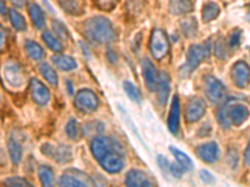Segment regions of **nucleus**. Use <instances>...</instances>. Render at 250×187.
I'll return each mask as SVG.
<instances>
[{
    "label": "nucleus",
    "instance_id": "11",
    "mask_svg": "<svg viewBox=\"0 0 250 187\" xmlns=\"http://www.w3.org/2000/svg\"><path fill=\"white\" fill-rule=\"evenodd\" d=\"M205 111H207V106H205L204 100L202 97L193 96L188 101L187 105L185 116H187L188 122H196L198 120H200L204 116Z\"/></svg>",
    "mask_w": 250,
    "mask_h": 187
},
{
    "label": "nucleus",
    "instance_id": "10",
    "mask_svg": "<svg viewBox=\"0 0 250 187\" xmlns=\"http://www.w3.org/2000/svg\"><path fill=\"white\" fill-rule=\"evenodd\" d=\"M42 152L50 159L58 162H69L71 161V150L68 146H54V145L45 144L42 146Z\"/></svg>",
    "mask_w": 250,
    "mask_h": 187
},
{
    "label": "nucleus",
    "instance_id": "33",
    "mask_svg": "<svg viewBox=\"0 0 250 187\" xmlns=\"http://www.w3.org/2000/svg\"><path fill=\"white\" fill-rule=\"evenodd\" d=\"M182 29L188 37H193L196 33V20L193 18H188L182 23Z\"/></svg>",
    "mask_w": 250,
    "mask_h": 187
},
{
    "label": "nucleus",
    "instance_id": "25",
    "mask_svg": "<svg viewBox=\"0 0 250 187\" xmlns=\"http://www.w3.org/2000/svg\"><path fill=\"white\" fill-rule=\"evenodd\" d=\"M8 150L9 155H10V159L14 165H19L21 159H23V149L20 146V144L15 140L10 139L8 141Z\"/></svg>",
    "mask_w": 250,
    "mask_h": 187
},
{
    "label": "nucleus",
    "instance_id": "9",
    "mask_svg": "<svg viewBox=\"0 0 250 187\" xmlns=\"http://www.w3.org/2000/svg\"><path fill=\"white\" fill-rule=\"evenodd\" d=\"M59 186H75V187H83V186H91L93 181L89 179V176L85 175L82 171L78 170H68L62 173L58 180Z\"/></svg>",
    "mask_w": 250,
    "mask_h": 187
},
{
    "label": "nucleus",
    "instance_id": "45",
    "mask_svg": "<svg viewBox=\"0 0 250 187\" xmlns=\"http://www.w3.org/2000/svg\"><path fill=\"white\" fill-rule=\"evenodd\" d=\"M6 13V6L4 0H0V14H5Z\"/></svg>",
    "mask_w": 250,
    "mask_h": 187
},
{
    "label": "nucleus",
    "instance_id": "6",
    "mask_svg": "<svg viewBox=\"0 0 250 187\" xmlns=\"http://www.w3.org/2000/svg\"><path fill=\"white\" fill-rule=\"evenodd\" d=\"M169 48H170V44H169L167 34H165L163 30H160V29H155V30L151 33L150 37L151 55H153L156 60L164 59V57L167 56V54L169 53Z\"/></svg>",
    "mask_w": 250,
    "mask_h": 187
},
{
    "label": "nucleus",
    "instance_id": "34",
    "mask_svg": "<svg viewBox=\"0 0 250 187\" xmlns=\"http://www.w3.org/2000/svg\"><path fill=\"white\" fill-rule=\"evenodd\" d=\"M65 131H66V135H68L69 139L78 140V137H79V126H78L77 120H74V119L69 120V122L66 124Z\"/></svg>",
    "mask_w": 250,
    "mask_h": 187
},
{
    "label": "nucleus",
    "instance_id": "46",
    "mask_svg": "<svg viewBox=\"0 0 250 187\" xmlns=\"http://www.w3.org/2000/svg\"><path fill=\"white\" fill-rule=\"evenodd\" d=\"M66 85H68V90H69V94L70 95H73V84H71V81H66Z\"/></svg>",
    "mask_w": 250,
    "mask_h": 187
},
{
    "label": "nucleus",
    "instance_id": "17",
    "mask_svg": "<svg viewBox=\"0 0 250 187\" xmlns=\"http://www.w3.org/2000/svg\"><path fill=\"white\" fill-rule=\"evenodd\" d=\"M196 155L204 162L214 164L219 160L220 150H219V146L216 142H208V144L200 145L199 148L196 149Z\"/></svg>",
    "mask_w": 250,
    "mask_h": 187
},
{
    "label": "nucleus",
    "instance_id": "15",
    "mask_svg": "<svg viewBox=\"0 0 250 187\" xmlns=\"http://www.w3.org/2000/svg\"><path fill=\"white\" fill-rule=\"evenodd\" d=\"M30 89H31V96L34 99L38 105H46L50 100V91L44 85L43 82L38 79L30 80Z\"/></svg>",
    "mask_w": 250,
    "mask_h": 187
},
{
    "label": "nucleus",
    "instance_id": "19",
    "mask_svg": "<svg viewBox=\"0 0 250 187\" xmlns=\"http://www.w3.org/2000/svg\"><path fill=\"white\" fill-rule=\"evenodd\" d=\"M156 91H158V101H159V104L160 105H165V102L168 100L169 93H170V79H169L168 73L162 71L159 74Z\"/></svg>",
    "mask_w": 250,
    "mask_h": 187
},
{
    "label": "nucleus",
    "instance_id": "42",
    "mask_svg": "<svg viewBox=\"0 0 250 187\" xmlns=\"http://www.w3.org/2000/svg\"><path fill=\"white\" fill-rule=\"evenodd\" d=\"M106 55H108V59L110 60V62H113V64H115V62L118 61V55L117 53H114L111 49H109L108 51H106Z\"/></svg>",
    "mask_w": 250,
    "mask_h": 187
},
{
    "label": "nucleus",
    "instance_id": "28",
    "mask_svg": "<svg viewBox=\"0 0 250 187\" xmlns=\"http://www.w3.org/2000/svg\"><path fill=\"white\" fill-rule=\"evenodd\" d=\"M38 175H39V180L43 186H53V184H54V172H53L51 168H49V166H40Z\"/></svg>",
    "mask_w": 250,
    "mask_h": 187
},
{
    "label": "nucleus",
    "instance_id": "12",
    "mask_svg": "<svg viewBox=\"0 0 250 187\" xmlns=\"http://www.w3.org/2000/svg\"><path fill=\"white\" fill-rule=\"evenodd\" d=\"M117 146H119V145L114 141L113 139H110V137L98 136L94 137L93 141H91L90 150L94 157L97 160H99L104 153H106L109 150H111V149L117 148Z\"/></svg>",
    "mask_w": 250,
    "mask_h": 187
},
{
    "label": "nucleus",
    "instance_id": "18",
    "mask_svg": "<svg viewBox=\"0 0 250 187\" xmlns=\"http://www.w3.org/2000/svg\"><path fill=\"white\" fill-rule=\"evenodd\" d=\"M180 125V100L178 95L173 97L170 112L168 117V129L173 135H178Z\"/></svg>",
    "mask_w": 250,
    "mask_h": 187
},
{
    "label": "nucleus",
    "instance_id": "24",
    "mask_svg": "<svg viewBox=\"0 0 250 187\" xmlns=\"http://www.w3.org/2000/svg\"><path fill=\"white\" fill-rule=\"evenodd\" d=\"M220 13V8L216 3L213 1H208L207 4H204V8L202 10V19L204 23H210L214 19H216Z\"/></svg>",
    "mask_w": 250,
    "mask_h": 187
},
{
    "label": "nucleus",
    "instance_id": "8",
    "mask_svg": "<svg viewBox=\"0 0 250 187\" xmlns=\"http://www.w3.org/2000/svg\"><path fill=\"white\" fill-rule=\"evenodd\" d=\"M4 80L9 85V88L15 89V90L23 89L25 77H24L23 70L17 62L9 61L4 65Z\"/></svg>",
    "mask_w": 250,
    "mask_h": 187
},
{
    "label": "nucleus",
    "instance_id": "1",
    "mask_svg": "<svg viewBox=\"0 0 250 187\" xmlns=\"http://www.w3.org/2000/svg\"><path fill=\"white\" fill-rule=\"evenodd\" d=\"M84 34L93 43L110 44L117 40V33L113 23L105 17H93L84 23Z\"/></svg>",
    "mask_w": 250,
    "mask_h": 187
},
{
    "label": "nucleus",
    "instance_id": "36",
    "mask_svg": "<svg viewBox=\"0 0 250 187\" xmlns=\"http://www.w3.org/2000/svg\"><path fill=\"white\" fill-rule=\"evenodd\" d=\"M240 40H242V31L236 29L230 34L229 39H228V48L229 49H236L240 45Z\"/></svg>",
    "mask_w": 250,
    "mask_h": 187
},
{
    "label": "nucleus",
    "instance_id": "38",
    "mask_svg": "<svg viewBox=\"0 0 250 187\" xmlns=\"http://www.w3.org/2000/svg\"><path fill=\"white\" fill-rule=\"evenodd\" d=\"M215 55L220 60H224L228 57V46L225 45V41L223 39H220L215 44Z\"/></svg>",
    "mask_w": 250,
    "mask_h": 187
},
{
    "label": "nucleus",
    "instance_id": "43",
    "mask_svg": "<svg viewBox=\"0 0 250 187\" xmlns=\"http://www.w3.org/2000/svg\"><path fill=\"white\" fill-rule=\"evenodd\" d=\"M12 3L17 8H23V6H25L26 0H12Z\"/></svg>",
    "mask_w": 250,
    "mask_h": 187
},
{
    "label": "nucleus",
    "instance_id": "29",
    "mask_svg": "<svg viewBox=\"0 0 250 187\" xmlns=\"http://www.w3.org/2000/svg\"><path fill=\"white\" fill-rule=\"evenodd\" d=\"M40 73L51 86H58V75L54 69L51 68L49 64H46V62L40 64Z\"/></svg>",
    "mask_w": 250,
    "mask_h": 187
},
{
    "label": "nucleus",
    "instance_id": "31",
    "mask_svg": "<svg viewBox=\"0 0 250 187\" xmlns=\"http://www.w3.org/2000/svg\"><path fill=\"white\" fill-rule=\"evenodd\" d=\"M9 17H10V21H12V25L14 26L15 30L23 31L26 29V21L23 18V15L18 13L17 10L12 9L9 10Z\"/></svg>",
    "mask_w": 250,
    "mask_h": 187
},
{
    "label": "nucleus",
    "instance_id": "44",
    "mask_svg": "<svg viewBox=\"0 0 250 187\" xmlns=\"http://www.w3.org/2000/svg\"><path fill=\"white\" fill-rule=\"evenodd\" d=\"M249 155H250V148L249 146H248L247 148V150H245V153H244V161H245V165H247V166H249Z\"/></svg>",
    "mask_w": 250,
    "mask_h": 187
},
{
    "label": "nucleus",
    "instance_id": "20",
    "mask_svg": "<svg viewBox=\"0 0 250 187\" xmlns=\"http://www.w3.org/2000/svg\"><path fill=\"white\" fill-rule=\"evenodd\" d=\"M170 12L175 15H185L193 12V0H170L169 1Z\"/></svg>",
    "mask_w": 250,
    "mask_h": 187
},
{
    "label": "nucleus",
    "instance_id": "23",
    "mask_svg": "<svg viewBox=\"0 0 250 187\" xmlns=\"http://www.w3.org/2000/svg\"><path fill=\"white\" fill-rule=\"evenodd\" d=\"M169 150H170V152L175 156L176 162H178V165H179V166H182L183 170L184 171L193 170V166H194L193 161H191V159L187 155V153L183 152V151H180L179 149L173 148V146H170V149H169Z\"/></svg>",
    "mask_w": 250,
    "mask_h": 187
},
{
    "label": "nucleus",
    "instance_id": "3",
    "mask_svg": "<svg viewBox=\"0 0 250 187\" xmlns=\"http://www.w3.org/2000/svg\"><path fill=\"white\" fill-rule=\"evenodd\" d=\"M211 49H213L211 40H207L204 44H194V45H191L188 50L187 64L182 69L183 76H187L190 73H193L210 55Z\"/></svg>",
    "mask_w": 250,
    "mask_h": 187
},
{
    "label": "nucleus",
    "instance_id": "40",
    "mask_svg": "<svg viewBox=\"0 0 250 187\" xmlns=\"http://www.w3.org/2000/svg\"><path fill=\"white\" fill-rule=\"evenodd\" d=\"M199 176H200V180H202L205 185L215 184V177H214V176L211 175V173L209 172L208 170H200Z\"/></svg>",
    "mask_w": 250,
    "mask_h": 187
},
{
    "label": "nucleus",
    "instance_id": "39",
    "mask_svg": "<svg viewBox=\"0 0 250 187\" xmlns=\"http://www.w3.org/2000/svg\"><path fill=\"white\" fill-rule=\"evenodd\" d=\"M118 1L119 0H94V3L103 10H111L114 6L117 5Z\"/></svg>",
    "mask_w": 250,
    "mask_h": 187
},
{
    "label": "nucleus",
    "instance_id": "5",
    "mask_svg": "<svg viewBox=\"0 0 250 187\" xmlns=\"http://www.w3.org/2000/svg\"><path fill=\"white\" fill-rule=\"evenodd\" d=\"M204 91L208 100L213 104H222L227 99V89L223 82L211 75L204 77Z\"/></svg>",
    "mask_w": 250,
    "mask_h": 187
},
{
    "label": "nucleus",
    "instance_id": "4",
    "mask_svg": "<svg viewBox=\"0 0 250 187\" xmlns=\"http://www.w3.org/2000/svg\"><path fill=\"white\" fill-rule=\"evenodd\" d=\"M98 162H99L100 166H102L106 172L109 173L120 172L125 166L124 153H123L120 145L119 146H117V148L109 150L106 153H104V155L98 160Z\"/></svg>",
    "mask_w": 250,
    "mask_h": 187
},
{
    "label": "nucleus",
    "instance_id": "2",
    "mask_svg": "<svg viewBox=\"0 0 250 187\" xmlns=\"http://www.w3.org/2000/svg\"><path fill=\"white\" fill-rule=\"evenodd\" d=\"M249 116V109L244 104L230 99L218 112V120L223 128H229L230 125L240 126L247 121Z\"/></svg>",
    "mask_w": 250,
    "mask_h": 187
},
{
    "label": "nucleus",
    "instance_id": "30",
    "mask_svg": "<svg viewBox=\"0 0 250 187\" xmlns=\"http://www.w3.org/2000/svg\"><path fill=\"white\" fill-rule=\"evenodd\" d=\"M123 88H124L125 94L128 95V97L131 100V101L138 102V104L142 101V94H140L139 89L134 85L133 82L124 81V84H123Z\"/></svg>",
    "mask_w": 250,
    "mask_h": 187
},
{
    "label": "nucleus",
    "instance_id": "27",
    "mask_svg": "<svg viewBox=\"0 0 250 187\" xmlns=\"http://www.w3.org/2000/svg\"><path fill=\"white\" fill-rule=\"evenodd\" d=\"M43 40L44 43H45V45L48 46L50 50L54 51V53H60V51H62V44L57 35H53L51 33H49V31H45L43 34Z\"/></svg>",
    "mask_w": 250,
    "mask_h": 187
},
{
    "label": "nucleus",
    "instance_id": "32",
    "mask_svg": "<svg viewBox=\"0 0 250 187\" xmlns=\"http://www.w3.org/2000/svg\"><path fill=\"white\" fill-rule=\"evenodd\" d=\"M58 1H59V5L62 6V10L69 13V14L78 15L82 13V9H80V5L77 0H58Z\"/></svg>",
    "mask_w": 250,
    "mask_h": 187
},
{
    "label": "nucleus",
    "instance_id": "16",
    "mask_svg": "<svg viewBox=\"0 0 250 187\" xmlns=\"http://www.w3.org/2000/svg\"><path fill=\"white\" fill-rule=\"evenodd\" d=\"M231 76H233V81L235 82V85L240 89H244L249 85V66L247 62L238 61L234 64L233 70H231Z\"/></svg>",
    "mask_w": 250,
    "mask_h": 187
},
{
    "label": "nucleus",
    "instance_id": "37",
    "mask_svg": "<svg viewBox=\"0 0 250 187\" xmlns=\"http://www.w3.org/2000/svg\"><path fill=\"white\" fill-rule=\"evenodd\" d=\"M5 185L6 186H17V187H30L33 186V185L30 184L29 181H26L25 179H23V177H10V179H8L5 181Z\"/></svg>",
    "mask_w": 250,
    "mask_h": 187
},
{
    "label": "nucleus",
    "instance_id": "7",
    "mask_svg": "<svg viewBox=\"0 0 250 187\" xmlns=\"http://www.w3.org/2000/svg\"><path fill=\"white\" fill-rule=\"evenodd\" d=\"M75 108L84 113H91L99 106V99L97 94L89 89H83L75 95Z\"/></svg>",
    "mask_w": 250,
    "mask_h": 187
},
{
    "label": "nucleus",
    "instance_id": "35",
    "mask_svg": "<svg viewBox=\"0 0 250 187\" xmlns=\"http://www.w3.org/2000/svg\"><path fill=\"white\" fill-rule=\"evenodd\" d=\"M53 29L55 31V35H57L59 39L62 40H68L69 39V33L66 30L65 25L59 21V20H53Z\"/></svg>",
    "mask_w": 250,
    "mask_h": 187
},
{
    "label": "nucleus",
    "instance_id": "26",
    "mask_svg": "<svg viewBox=\"0 0 250 187\" xmlns=\"http://www.w3.org/2000/svg\"><path fill=\"white\" fill-rule=\"evenodd\" d=\"M25 50L29 57L33 60H40L44 57L43 48L38 43H35V41H31V40L25 41Z\"/></svg>",
    "mask_w": 250,
    "mask_h": 187
},
{
    "label": "nucleus",
    "instance_id": "14",
    "mask_svg": "<svg viewBox=\"0 0 250 187\" xmlns=\"http://www.w3.org/2000/svg\"><path fill=\"white\" fill-rule=\"evenodd\" d=\"M125 185L129 187H151L154 182L144 171L130 170L125 176Z\"/></svg>",
    "mask_w": 250,
    "mask_h": 187
},
{
    "label": "nucleus",
    "instance_id": "22",
    "mask_svg": "<svg viewBox=\"0 0 250 187\" xmlns=\"http://www.w3.org/2000/svg\"><path fill=\"white\" fill-rule=\"evenodd\" d=\"M51 61L54 62V65L62 71H71L77 69L78 66L77 61L69 55H55L53 56Z\"/></svg>",
    "mask_w": 250,
    "mask_h": 187
},
{
    "label": "nucleus",
    "instance_id": "41",
    "mask_svg": "<svg viewBox=\"0 0 250 187\" xmlns=\"http://www.w3.org/2000/svg\"><path fill=\"white\" fill-rule=\"evenodd\" d=\"M5 43H6L5 30L0 26V53L3 51L4 48H5Z\"/></svg>",
    "mask_w": 250,
    "mask_h": 187
},
{
    "label": "nucleus",
    "instance_id": "13",
    "mask_svg": "<svg viewBox=\"0 0 250 187\" xmlns=\"http://www.w3.org/2000/svg\"><path fill=\"white\" fill-rule=\"evenodd\" d=\"M142 71L143 76H144V81L151 91L156 90L158 86V77H159V73L156 70L155 65L153 64L150 59L144 57L142 59Z\"/></svg>",
    "mask_w": 250,
    "mask_h": 187
},
{
    "label": "nucleus",
    "instance_id": "21",
    "mask_svg": "<svg viewBox=\"0 0 250 187\" xmlns=\"http://www.w3.org/2000/svg\"><path fill=\"white\" fill-rule=\"evenodd\" d=\"M29 15H30L31 21H33V25L38 30H42L45 26V14H44L43 9L40 8L38 4L29 5Z\"/></svg>",
    "mask_w": 250,
    "mask_h": 187
}]
</instances>
